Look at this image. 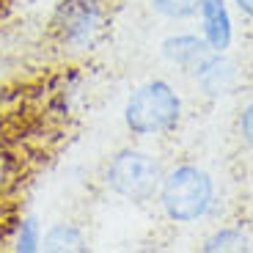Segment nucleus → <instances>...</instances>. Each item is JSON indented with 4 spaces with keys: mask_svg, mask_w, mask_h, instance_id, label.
Returning <instances> with one entry per match:
<instances>
[{
    "mask_svg": "<svg viewBox=\"0 0 253 253\" xmlns=\"http://www.w3.org/2000/svg\"><path fill=\"white\" fill-rule=\"evenodd\" d=\"M215 187L207 171L196 165H179L160 184V201L165 215L176 223H193L204 217L212 207Z\"/></svg>",
    "mask_w": 253,
    "mask_h": 253,
    "instance_id": "f257e3e1",
    "label": "nucleus"
},
{
    "mask_svg": "<svg viewBox=\"0 0 253 253\" xmlns=\"http://www.w3.org/2000/svg\"><path fill=\"white\" fill-rule=\"evenodd\" d=\"M182 116V102L165 80H152L132 91L124 108V121L135 135H163Z\"/></svg>",
    "mask_w": 253,
    "mask_h": 253,
    "instance_id": "f03ea898",
    "label": "nucleus"
},
{
    "mask_svg": "<svg viewBox=\"0 0 253 253\" xmlns=\"http://www.w3.org/2000/svg\"><path fill=\"white\" fill-rule=\"evenodd\" d=\"M105 182L116 196L143 204L160 193L163 168L152 154L140 152V149H124L110 160L108 171H105Z\"/></svg>",
    "mask_w": 253,
    "mask_h": 253,
    "instance_id": "7ed1b4c3",
    "label": "nucleus"
},
{
    "mask_svg": "<svg viewBox=\"0 0 253 253\" xmlns=\"http://www.w3.org/2000/svg\"><path fill=\"white\" fill-rule=\"evenodd\" d=\"M105 6L102 0H61L52 17V31L61 44L72 50H88L105 33Z\"/></svg>",
    "mask_w": 253,
    "mask_h": 253,
    "instance_id": "20e7f679",
    "label": "nucleus"
},
{
    "mask_svg": "<svg viewBox=\"0 0 253 253\" xmlns=\"http://www.w3.org/2000/svg\"><path fill=\"white\" fill-rule=\"evenodd\" d=\"M212 47L207 44V39L190 36V33H182V36H171L163 42V55L171 63L182 66V69H193L196 72L209 55H212Z\"/></svg>",
    "mask_w": 253,
    "mask_h": 253,
    "instance_id": "39448f33",
    "label": "nucleus"
},
{
    "mask_svg": "<svg viewBox=\"0 0 253 253\" xmlns=\"http://www.w3.org/2000/svg\"><path fill=\"white\" fill-rule=\"evenodd\" d=\"M201 22H204V39L215 52H223L231 44V17L223 0H201Z\"/></svg>",
    "mask_w": 253,
    "mask_h": 253,
    "instance_id": "423d86ee",
    "label": "nucleus"
},
{
    "mask_svg": "<svg viewBox=\"0 0 253 253\" xmlns=\"http://www.w3.org/2000/svg\"><path fill=\"white\" fill-rule=\"evenodd\" d=\"M196 77L204 88H207V94H226L231 88V83H234V66L228 61H223L220 52L217 55L212 52L196 69Z\"/></svg>",
    "mask_w": 253,
    "mask_h": 253,
    "instance_id": "0eeeda50",
    "label": "nucleus"
},
{
    "mask_svg": "<svg viewBox=\"0 0 253 253\" xmlns=\"http://www.w3.org/2000/svg\"><path fill=\"white\" fill-rule=\"evenodd\" d=\"M42 251H52V253H61V251H88V242H85V234H83L77 226L72 223H58L42 237Z\"/></svg>",
    "mask_w": 253,
    "mask_h": 253,
    "instance_id": "6e6552de",
    "label": "nucleus"
},
{
    "mask_svg": "<svg viewBox=\"0 0 253 253\" xmlns=\"http://www.w3.org/2000/svg\"><path fill=\"white\" fill-rule=\"evenodd\" d=\"M14 248H17L19 253H33V251L42 248V228H39L36 217H22V220H19Z\"/></svg>",
    "mask_w": 253,
    "mask_h": 253,
    "instance_id": "1a4fd4ad",
    "label": "nucleus"
},
{
    "mask_svg": "<svg viewBox=\"0 0 253 253\" xmlns=\"http://www.w3.org/2000/svg\"><path fill=\"white\" fill-rule=\"evenodd\" d=\"M154 11H160L163 17H171V19H184V17H193L198 14L201 8V0H152Z\"/></svg>",
    "mask_w": 253,
    "mask_h": 253,
    "instance_id": "9d476101",
    "label": "nucleus"
},
{
    "mask_svg": "<svg viewBox=\"0 0 253 253\" xmlns=\"http://www.w3.org/2000/svg\"><path fill=\"white\" fill-rule=\"evenodd\" d=\"M245 248V237L237 228H220L217 234H212L204 242V251L215 253V251H242Z\"/></svg>",
    "mask_w": 253,
    "mask_h": 253,
    "instance_id": "9b49d317",
    "label": "nucleus"
},
{
    "mask_svg": "<svg viewBox=\"0 0 253 253\" xmlns=\"http://www.w3.org/2000/svg\"><path fill=\"white\" fill-rule=\"evenodd\" d=\"M14 182H17V163L6 149H0V198L14 187Z\"/></svg>",
    "mask_w": 253,
    "mask_h": 253,
    "instance_id": "f8f14e48",
    "label": "nucleus"
},
{
    "mask_svg": "<svg viewBox=\"0 0 253 253\" xmlns=\"http://www.w3.org/2000/svg\"><path fill=\"white\" fill-rule=\"evenodd\" d=\"M240 135L248 146H253V102H248L240 116Z\"/></svg>",
    "mask_w": 253,
    "mask_h": 253,
    "instance_id": "ddd939ff",
    "label": "nucleus"
},
{
    "mask_svg": "<svg viewBox=\"0 0 253 253\" xmlns=\"http://www.w3.org/2000/svg\"><path fill=\"white\" fill-rule=\"evenodd\" d=\"M237 3V8H240L242 14H248V17L253 19V0H234Z\"/></svg>",
    "mask_w": 253,
    "mask_h": 253,
    "instance_id": "4468645a",
    "label": "nucleus"
},
{
    "mask_svg": "<svg viewBox=\"0 0 253 253\" xmlns=\"http://www.w3.org/2000/svg\"><path fill=\"white\" fill-rule=\"evenodd\" d=\"M0 248H3V231H0Z\"/></svg>",
    "mask_w": 253,
    "mask_h": 253,
    "instance_id": "2eb2a0df",
    "label": "nucleus"
}]
</instances>
